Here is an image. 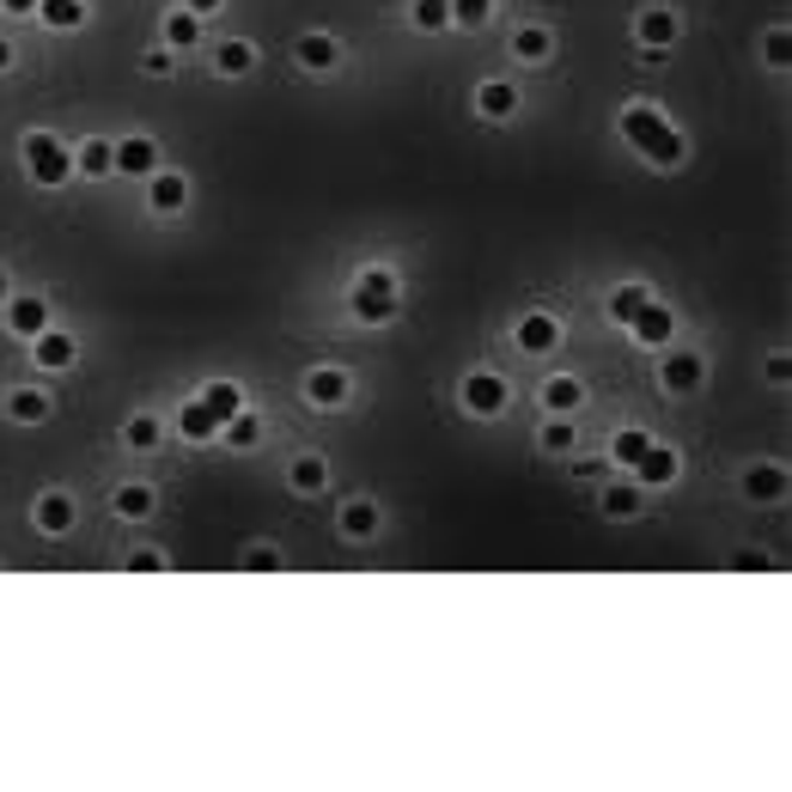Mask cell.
Returning a JSON list of instances; mask_svg holds the SVG:
<instances>
[{
	"label": "cell",
	"instance_id": "cell-8",
	"mask_svg": "<svg viewBox=\"0 0 792 792\" xmlns=\"http://www.w3.org/2000/svg\"><path fill=\"white\" fill-rule=\"evenodd\" d=\"M31 518H37V530H43V537H68V530L80 525V506H74L68 488H49V495L31 506Z\"/></svg>",
	"mask_w": 792,
	"mask_h": 792
},
{
	"label": "cell",
	"instance_id": "cell-21",
	"mask_svg": "<svg viewBox=\"0 0 792 792\" xmlns=\"http://www.w3.org/2000/svg\"><path fill=\"white\" fill-rule=\"evenodd\" d=\"M537 397H542V409H549V414H579V402H586V384H579L574 372H555V379L542 384Z\"/></svg>",
	"mask_w": 792,
	"mask_h": 792
},
{
	"label": "cell",
	"instance_id": "cell-35",
	"mask_svg": "<svg viewBox=\"0 0 792 792\" xmlns=\"http://www.w3.org/2000/svg\"><path fill=\"white\" fill-rule=\"evenodd\" d=\"M646 299H653V293L634 287V281H628V287H616V293H609V323H622V330H628V317L646 305Z\"/></svg>",
	"mask_w": 792,
	"mask_h": 792
},
{
	"label": "cell",
	"instance_id": "cell-29",
	"mask_svg": "<svg viewBox=\"0 0 792 792\" xmlns=\"http://www.w3.org/2000/svg\"><path fill=\"white\" fill-rule=\"evenodd\" d=\"M214 68L226 74V80H238V74H251V68H256V43H244V37H232V43H219V49H214Z\"/></svg>",
	"mask_w": 792,
	"mask_h": 792
},
{
	"label": "cell",
	"instance_id": "cell-47",
	"mask_svg": "<svg viewBox=\"0 0 792 792\" xmlns=\"http://www.w3.org/2000/svg\"><path fill=\"white\" fill-rule=\"evenodd\" d=\"M7 68H12V43L0 37V74H7Z\"/></svg>",
	"mask_w": 792,
	"mask_h": 792
},
{
	"label": "cell",
	"instance_id": "cell-40",
	"mask_svg": "<svg viewBox=\"0 0 792 792\" xmlns=\"http://www.w3.org/2000/svg\"><path fill=\"white\" fill-rule=\"evenodd\" d=\"M275 567H281V549H268V542L244 549V574H275Z\"/></svg>",
	"mask_w": 792,
	"mask_h": 792
},
{
	"label": "cell",
	"instance_id": "cell-26",
	"mask_svg": "<svg viewBox=\"0 0 792 792\" xmlns=\"http://www.w3.org/2000/svg\"><path fill=\"white\" fill-rule=\"evenodd\" d=\"M37 19H43L49 31H80V25L92 19V7H86V0H37Z\"/></svg>",
	"mask_w": 792,
	"mask_h": 792
},
{
	"label": "cell",
	"instance_id": "cell-34",
	"mask_svg": "<svg viewBox=\"0 0 792 792\" xmlns=\"http://www.w3.org/2000/svg\"><path fill=\"white\" fill-rule=\"evenodd\" d=\"M202 402L219 414V421H226V414H238V409H244V391H238L232 379H214V384H202Z\"/></svg>",
	"mask_w": 792,
	"mask_h": 792
},
{
	"label": "cell",
	"instance_id": "cell-19",
	"mask_svg": "<svg viewBox=\"0 0 792 792\" xmlns=\"http://www.w3.org/2000/svg\"><path fill=\"white\" fill-rule=\"evenodd\" d=\"M189 202V177L184 172H153L147 177V207L153 214H177Z\"/></svg>",
	"mask_w": 792,
	"mask_h": 792
},
{
	"label": "cell",
	"instance_id": "cell-14",
	"mask_svg": "<svg viewBox=\"0 0 792 792\" xmlns=\"http://www.w3.org/2000/svg\"><path fill=\"white\" fill-rule=\"evenodd\" d=\"M677 476H683V458L671 446H658V439L646 446V458L634 463V482H641V488H671Z\"/></svg>",
	"mask_w": 792,
	"mask_h": 792
},
{
	"label": "cell",
	"instance_id": "cell-23",
	"mask_svg": "<svg viewBox=\"0 0 792 792\" xmlns=\"http://www.w3.org/2000/svg\"><path fill=\"white\" fill-rule=\"evenodd\" d=\"M116 172V140H86V147H74V177H110Z\"/></svg>",
	"mask_w": 792,
	"mask_h": 792
},
{
	"label": "cell",
	"instance_id": "cell-9",
	"mask_svg": "<svg viewBox=\"0 0 792 792\" xmlns=\"http://www.w3.org/2000/svg\"><path fill=\"white\" fill-rule=\"evenodd\" d=\"M348 391H354V379H348L342 366H311L305 372V402L311 409H342Z\"/></svg>",
	"mask_w": 792,
	"mask_h": 792
},
{
	"label": "cell",
	"instance_id": "cell-42",
	"mask_svg": "<svg viewBox=\"0 0 792 792\" xmlns=\"http://www.w3.org/2000/svg\"><path fill=\"white\" fill-rule=\"evenodd\" d=\"M147 74H153V80H172V74H177V49H147Z\"/></svg>",
	"mask_w": 792,
	"mask_h": 792
},
{
	"label": "cell",
	"instance_id": "cell-16",
	"mask_svg": "<svg viewBox=\"0 0 792 792\" xmlns=\"http://www.w3.org/2000/svg\"><path fill=\"white\" fill-rule=\"evenodd\" d=\"M116 172H123V177H140V184H147V177L159 172V147H153L147 135L116 140Z\"/></svg>",
	"mask_w": 792,
	"mask_h": 792
},
{
	"label": "cell",
	"instance_id": "cell-20",
	"mask_svg": "<svg viewBox=\"0 0 792 792\" xmlns=\"http://www.w3.org/2000/svg\"><path fill=\"white\" fill-rule=\"evenodd\" d=\"M153 506H159V495H153L147 482H123V488H116V500H110V512L123 518V525H147Z\"/></svg>",
	"mask_w": 792,
	"mask_h": 792
},
{
	"label": "cell",
	"instance_id": "cell-12",
	"mask_svg": "<svg viewBox=\"0 0 792 792\" xmlns=\"http://www.w3.org/2000/svg\"><path fill=\"white\" fill-rule=\"evenodd\" d=\"M379 525H384V512H379V500H342V512H335V530H342L348 542H372L379 537Z\"/></svg>",
	"mask_w": 792,
	"mask_h": 792
},
{
	"label": "cell",
	"instance_id": "cell-44",
	"mask_svg": "<svg viewBox=\"0 0 792 792\" xmlns=\"http://www.w3.org/2000/svg\"><path fill=\"white\" fill-rule=\"evenodd\" d=\"M762 372H769V384H786L792 379V360L786 354H769V366H762Z\"/></svg>",
	"mask_w": 792,
	"mask_h": 792
},
{
	"label": "cell",
	"instance_id": "cell-38",
	"mask_svg": "<svg viewBox=\"0 0 792 792\" xmlns=\"http://www.w3.org/2000/svg\"><path fill=\"white\" fill-rule=\"evenodd\" d=\"M542 451H574V414H549V427H542Z\"/></svg>",
	"mask_w": 792,
	"mask_h": 792
},
{
	"label": "cell",
	"instance_id": "cell-46",
	"mask_svg": "<svg viewBox=\"0 0 792 792\" xmlns=\"http://www.w3.org/2000/svg\"><path fill=\"white\" fill-rule=\"evenodd\" d=\"M0 12H37V0H0Z\"/></svg>",
	"mask_w": 792,
	"mask_h": 792
},
{
	"label": "cell",
	"instance_id": "cell-1",
	"mask_svg": "<svg viewBox=\"0 0 792 792\" xmlns=\"http://www.w3.org/2000/svg\"><path fill=\"white\" fill-rule=\"evenodd\" d=\"M616 128H622V140H628L634 153H641V159H653V165H683L690 159V147H683V135L677 128L665 123V116L653 110V104H628V110L616 116Z\"/></svg>",
	"mask_w": 792,
	"mask_h": 792
},
{
	"label": "cell",
	"instance_id": "cell-3",
	"mask_svg": "<svg viewBox=\"0 0 792 792\" xmlns=\"http://www.w3.org/2000/svg\"><path fill=\"white\" fill-rule=\"evenodd\" d=\"M25 172H31L37 189H61L74 177V147H61L49 128H31L25 135Z\"/></svg>",
	"mask_w": 792,
	"mask_h": 792
},
{
	"label": "cell",
	"instance_id": "cell-13",
	"mask_svg": "<svg viewBox=\"0 0 792 792\" xmlns=\"http://www.w3.org/2000/svg\"><path fill=\"white\" fill-rule=\"evenodd\" d=\"M31 360H37L43 372H68L74 360H80V342H74L68 330H56V323H49V330L31 342Z\"/></svg>",
	"mask_w": 792,
	"mask_h": 792
},
{
	"label": "cell",
	"instance_id": "cell-2",
	"mask_svg": "<svg viewBox=\"0 0 792 792\" xmlns=\"http://www.w3.org/2000/svg\"><path fill=\"white\" fill-rule=\"evenodd\" d=\"M402 305V287H397V268H360L354 293H348V311H354V323H366V330H379V323H391Z\"/></svg>",
	"mask_w": 792,
	"mask_h": 792
},
{
	"label": "cell",
	"instance_id": "cell-31",
	"mask_svg": "<svg viewBox=\"0 0 792 792\" xmlns=\"http://www.w3.org/2000/svg\"><path fill=\"white\" fill-rule=\"evenodd\" d=\"M597 506H604V518H641V482H616V488H604V500H597Z\"/></svg>",
	"mask_w": 792,
	"mask_h": 792
},
{
	"label": "cell",
	"instance_id": "cell-7",
	"mask_svg": "<svg viewBox=\"0 0 792 792\" xmlns=\"http://www.w3.org/2000/svg\"><path fill=\"white\" fill-rule=\"evenodd\" d=\"M7 330L37 342V335L49 330V299L43 293H7Z\"/></svg>",
	"mask_w": 792,
	"mask_h": 792
},
{
	"label": "cell",
	"instance_id": "cell-30",
	"mask_svg": "<svg viewBox=\"0 0 792 792\" xmlns=\"http://www.w3.org/2000/svg\"><path fill=\"white\" fill-rule=\"evenodd\" d=\"M196 37H202V19L189 7L165 12V49H196Z\"/></svg>",
	"mask_w": 792,
	"mask_h": 792
},
{
	"label": "cell",
	"instance_id": "cell-5",
	"mask_svg": "<svg viewBox=\"0 0 792 792\" xmlns=\"http://www.w3.org/2000/svg\"><path fill=\"white\" fill-rule=\"evenodd\" d=\"M677 37H683V19L671 7L634 12V43H641V49H677Z\"/></svg>",
	"mask_w": 792,
	"mask_h": 792
},
{
	"label": "cell",
	"instance_id": "cell-39",
	"mask_svg": "<svg viewBox=\"0 0 792 792\" xmlns=\"http://www.w3.org/2000/svg\"><path fill=\"white\" fill-rule=\"evenodd\" d=\"M488 19H495V0H451V25H470L476 31V25H488Z\"/></svg>",
	"mask_w": 792,
	"mask_h": 792
},
{
	"label": "cell",
	"instance_id": "cell-6",
	"mask_svg": "<svg viewBox=\"0 0 792 792\" xmlns=\"http://www.w3.org/2000/svg\"><path fill=\"white\" fill-rule=\"evenodd\" d=\"M506 402H512V384L500 372H470L463 379V409L470 414H506Z\"/></svg>",
	"mask_w": 792,
	"mask_h": 792
},
{
	"label": "cell",
	"instance_id": "cell-48",
	"mask_svg": "<svg viewBox=\"0 0 792 792\" xmlns=\"http://www.w3.org/2000/svg\"><path fill=\"white\" fill-rule=\"evenodd\" d=\"M7 293H12V281H7V268H0V305H7Z\"/></svg>",
	"mask_w": 792,
	"mask_h": 792
},
{
	"label": "cell",
	"instance_id": "cell-32",
	"mask_svg": "<svg viewBox=\"0 0 792 792\" xmlns=\"http://www.w3.org/2000/svg\"><path fill=\"white\" fill-rule=\"evenodd\" d=\"M646 446H653V433H641V427H622V433H616V446H609V458H616L622 470H634V463L646 458Z\"/></svg>",
	"mask_w": 792,
	"mask_h": 792
},
{
	"label": "cell",
	"instance_id": "cell-18",
	"mask_svg": "<svg viewBox=\"0 0 792 792\" xmlns=\"http://www.w3.org/2000/svg\"><path fill=\"white\" fill-rule=\"evenodd\" d=\"M737 488H744L756 506H774V500H786V470H781V463H750Z\"/></svg>",
	"mask_w": 792,
	"mask_h": 792
},
{
	"label": "cell",
	"instance_id": "cell-43",
	"mask_svg": "<svg viewBox=\"0 0 792 792\" xmlns=\"http://www.w3.org/2000/svg\"><path fill=\"white\" fill-rule=\"evenodd\" d=\"M732 567H737V574H762V567H769V555H762V549H737Z\"/></svg>",
	"mask_w": 792,
	"mask_h": 792
},
{
	"label": "cell",
	"instance_id": "cell-22",
	"mask_svg": "<svg viewBox=\"0 0 792 792\" xmlns=\"http://www.w3.org/2000/svg\"><path fill=\"white\" fill-rule=\"evenodd\" d=\"M476 110H482L488 123H506V116L518 110V86L512 80H482L476 86Z\"/></svg>",
	"mask_w": 792,
	"mask_h": 792
},
{
	"label": "cell",
	"instance_id": "cell-33",
	"mask_svg": "<svg viewBox=\"0 0 792 792\" xmlns=\"http://www.w3.org/2000/svg\"><path fill=\"white\" fill-rule=\"evenodd\" d=\"M409 25L414 31H451V0H414Z\"/></svg>",
	"mask_w": 792,
	"mask_h": 792
},
{
	"label": "cell",
	"instance_id": "cell-11",
	"mask_svg": "<svg viewBox=\"0 0 792 792\" xmlns=\"http://www.w3.org/2000/svg\"><path fill=\"white\" fill-rule=\"evenodd\" d=\"M628 335L634 342H646V348H665L671 335H677V317H671V305H658V299H646L641 311L628 317Z\"/></svg>",
	"mask_w": 792,
	"mask_h": 792
},
{
	"label": "cell",
	"instance_id": "cell-4",
	"mask_svg": "<svg viewBox=\"0 0 792 792\" xmlns=\"http://www.w3.org/2000/svg\"><path fill=\"white\" fill-rule=\"evenodd\" d=\"M658 384H665L671 397H695L701 384H707V360H701L695 348H671V354L658 360Z\"/></svg>",
	"mask_w": 792,
	"mask_h": 792
},
{
	"label": "cell",
	"instance_id": "cell-36",
	"mask_svg": "<svg viewBox=\"0 0 792 792\" xmlns=\"http://www.w3.org/2000/svg\"><path fill=\"white\" fill-rule=\"evenodd\" d=\"M123 446H128V451H153V446H159V421H153V414H128Z\"/></svg>",
	"mask_w": 792,
	"mask_h": 792
},
{
	"label": "cell",
	"instance_id": "cell-17",
	"mask_svg": "<svg viewBox=\"0 0 792 792\" xmlns=\"http://www.w3.org/2000/svg\"><path fill=\"white\" fill-rule=\"evenodd\" d=\"M512 342L525 348V354H549L555 342H561V323L549 317V311H530V317H518V330H512Z\"/></svg>",
	"mask_w": 792,
	"mask_h": 792
},
{
	"label": "cell",
	"instance_id": "cell-15",
	"mask_svg": "<svg viewBox=\"0 0 792 792\" xmlns=\"http://www.w3.org/2000/svg\"><path fill=\"white\" fill-rule=\"evenodd\" d=\"M0 409H7V421H12V427H43L56 402H49V391H31V384H12Z\"/></svg>",
	"mask_w": 792,
	"mask_h": 792
},
{
	"label": "cell",
	"instance_id": "cell-41",
	"mask_svg": "<svg viewBox=\"0 0 792 792\" xmlns=\"http://www.w3.org/2000/svg\"><path fill=\"white\" fill-rule=\"evenodd\" d=\"M165 549H128V574H165Z\"/></svg>",
	"mask_w": 792,
	"mask_h": 792
},
{
	"label": "cell",
	"instance_id": "cell-45",
	"mask_svg": "<svg viewBox=\"0 0 792 792\" xmlns=\"http://www.w3.org/2000/svg\"><path fill=\"white\" fill-rule=\"evenodd\" d=\"M184 7H189V12H196V19H214V12H219V7H226V0H184Z\"/></svg>",
	"mask_w": 792,
	"mask_h": 792
},
{
	"label": "cell",
	"instance_id": "cell-28",
	"mask_svg": "<svg viewBox=\"0 0 792 792\" xmlns=\"http://www.w3.org/2000/svg\"><path fill=\"white\" fill-rule=\"evenodd\" d=\"M287 482L299 488V495H323V488H330V463H323L317 451H305V458H293Z\"/></svg>",
	"mask_w": 792,
	"mask_h": 792
},
{
	"label": "cell",
	"instance_id": "cell-37",
	"mask_svg": "<svg viewBox=\"0 0 792 792\" xmlns=\"http://www.w3.org/2000/svg\"><path fill=\"white\" fill-rule=\"evenodd\" d=\"M762 61H769V68H786L792 61V31L786 25H774V31L762 37Z\"/></svg>",
	"mask_w": 792,
	"mask_h": 792
},
{
	"label": "cell",
	"instance_id": "cell-24",
	"mask_svg": "<svg viewBox=\"0 0 792 792\" xmlns=\"http://www.w3.org/2000/svg\"><path fill=\"white\" fill-rule=\"evenodd\" d=\"M219 439H226L232 451H251V446H263V414H256V409L226 414V421H219Z\"/></svg>",
	"mask_w": 792,
	"mask_h": 792
},
{
	"label": "cell",
	"instance_id": "cell-27",
	"mask_svg": "<svg viewBox=\"0 0 792 792\" xmlns=\"http://www.w3.org/2000/svg\"><path fill=\"white\" fill-rule=\"evenodd\" d=\"M177 433L184 439H219V414L207 409L202 397H189L184 409H177Z\"/></svg>",
	"mask_w": 792,
	"mask_h": 792
},
{
	"label": "cell",
	"instance_id": "cell-25",
	"mask_svg": "<svg viewBox=\"0 0 792 792\" xmlns=\"http://www.w3.org/2000/svg\"><path fill=\"white\" fill-rule=\"evenodd\" d=\"M512 56L530 61V68L549 61L555 56V31H549V25H518V31H512Z\"/></svg>",
	"mask_w": 792,
	"mask_h": 792
},
{
	"label": "cell",
	"instance_id": "cell-10",
	"mask_svg": "<svg viewBox=\"0 0 792 792\" xmlns=\"http://www.w3.org/2000/svg\"><path fill=\"white\" fill-rule=\"evenodd\" d=\"M293 61H299V68H311V74L342 68V37H330V31H305V37H293Z\"/></svg>",
	"mask_w": 792,
	"mask_h": 792
}]
</instances>
